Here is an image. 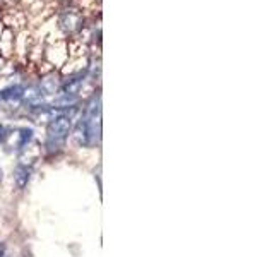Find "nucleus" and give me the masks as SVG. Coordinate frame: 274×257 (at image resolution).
I'll return each instance as SVG.
<instances>
[{
  "instance_id": "f03ea898",
  "label": "nucleus",
  "mask_w": 274,
  "mask_h": 257,
  "mask_svg": "<svg viewBox=\"0 0 274 257\" xmlns=\"http://www.w3.org/2000/svg\"><path fill=\"white\" fill-rule=\"evenodd\" d=\"M84 16L81 11L77 9H64L62 12L59 14V21H57V26L59 30L64 33L65 36H75L79 35L84 30Z\"/></svg>"
},
{
  "instance_id": "9b49d317",
  "label": "nucleus",
  "mask_w": 274,
  "mask_h": 257,
  "mask_svg": "<svg viewBox=\"0 0 274 257\" xmlns=\"http://www.w3.org/2000/svg\"><path fill=\"white\" fill-rule=\"evenodd\" d=\"M4 33H6V27H4V22H0V38H2Z\"/></svg>"
},
{
  "instance_id": "ddd939ff",
  "label": "nucleus",
  "mask_w": 274,
  "mask_h": 257,
  "mask_svg": "<svg viewBox=\"0 0 274 257\" xmlns=\"http://www.w3.org/2000/svg\"><path fill=\"white\" fill-rule=\"evenodd\" d=\"M2 255H4V247L0 245V257H2Z\"/></svg>"
},
{
  "instance_id": "7ed1b4c3",
  "label": "nucleus",
  "mask_w": 274,
  "mask_h": 257,
  "mask_svg": "<svg viewBox=\"0 0 274 257\" xmlns=\"http://www.w3.org/2000/svg\"><path fill=\"white\" fill-rule=\"evenodd\" d=\"M101 113V96L100 95H93L91 100L86 103L83 111V120L84 122H93V120H100Z\"/></svg>"
},
{
  "instance_id": "423d86ee",
  "label": "nucleus",
  "mask_w": 274,
  "mask_h": 257,
  "mask_svg": "<svg viewBox=\"0 0 274 257\" xmlns=\"http://www.w3.org/2000/svg\"><path fill=\"white\" fill-rule=\"evenodd\" d=\"M22 95H24V88L19 86V84H14V86L7 88V90L0 91V96H2L6 101H11V103L21 101L22 100Z\"/></svg>"
},
{
  "instance_id": "6e6552de",
  "label": "nucleus",
  "mask_w": 274,
  "mask_h": 257,
  "mask_svg": "<svg viewBox=\"0 0 274 257\" xmlns=\"http://www.w3.org/2000/svg\"><path fill=\"white\" fill-rule=\"evenodd\" d=\"M19 135H21V139H19V149H22V148H26L28 146V142L31 141V137H33V130L31 129H21L19 130Z\"/></svg>"
},
{
  "instance_id": "1a4fd4ad",
  "label": "nucleus",
  "mask_w": 274,
  "mask_h": 257,
  "mask_svg": "<svg viewBox=\"0 0 274 257\" xmlns=\"http://www.w3.org/2000/svg\"><path fill=\"white\" fill-rule=\"evenodd\" d=\"M4 67H6V64H4V57L0 55V74H4Z\"/></svg>"
},
{
  "instance_id": "9d476101",
  "label": "nucleus",
  "mask_w": 274,
  "mask_h": 257,
  "mask_svg": "<svg viewBox=\"0 0 274 257\" xmlns=\"http://www.w3.org/2000/svg\"><path fill=\"white\" fill-rule=\"evenodd\" d=\"M4 132H6V129L0 127V141H4V139H6V134H4Z\"/></svg>"
},
{
  "instance_id": "f257e3e1",
  "label": "nucleus",
  "mask_w": 274,
  "mask_h": 257,
  "mask_svg": "<svg viewBox=\"0 0 274 257\" xmlns=\"http://www.w3.org/2000/svg\"><path fill=\"white\" fill-rule=\"evenodd\" d=\"M70 129H72V120L65 115L53 117L50 120L48 127H46V148L50 153L64 146L65 139L70 134Z\"/></svg>"
},
{
  "instance_id": "f8f14e48",
  "label": "nucleus",
  "mask_w": 274,
  "mask_h": 257,
  "mask_svg": "<svg viewBox=\"0 0 274 257\" xmlns=\"http://www.w3.org/2000/svg\"><path fill=\"white\" fill-rule=\"evenodd\" d=\"M59 2H62V4H70L72 0H59Z\"/></svg>"
},
{
  "instance_id": "20e7f679",
  "label": "nucleus",
  "mask_w": 274,
  "mask_h": 257,
  "mask_svg": "<svg viewBox=\"0 0 274 257\" xmlns=\"http://www.w3.org/2000/svg\"><path fill=\"white\" fill-rule=\"evenodd\" d=\"M45 93L41 91L40 86H30L24 90V95L22 98L26 100V103H30L31 106H45Z\"/></svg>"
},
{
  "instance_id": "4468645a",
  "label": "nucleus",
  "mask_w": 274,
  "mask_h": 257,
  "mask_svg": "<svg viewBox=\"0 0 274 257\" xmlns=\"http://www.w3.org/2000/svg\"><path fill=\"white\" fill-rule=\"evenodd\" d=\"M0 180H2V172H0Z\"/></svg>"
},
{
  "instance_id": "39448f33",
  "label": "nucleus",
  "mask_w": 274,
  "mask_h": 257,
  "mask_svg": "<svg viewBox=\"0 0 274 257\" xmlns=\"http://www.w3.org/2000/svg\"><path fill=\"white\" fill-rule=\"evenodd\" d=\"M79 95H72V93H60L53 100V108H72L77 105Z\"/></svg>"
},
{
  "instance_id": "0eeeda50",
  "label": "nucleus",
  "mask_w": 274,
  "mask_h": 257,
  "mask_svg": "<svg viewBox=\"0 0 274 257\" xmlns=\"http://www.w3.org/2000/svg\"><path fill=\"white\" fill-rule=\"evenodd\" d=\"M28 180H30V170H28V166L24 165L16 166V170H14V182H16L19 189H24L28 185Z\"/></svg>"
}]
</instances>
